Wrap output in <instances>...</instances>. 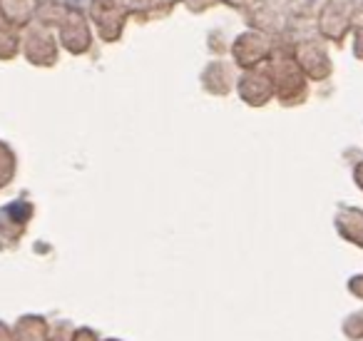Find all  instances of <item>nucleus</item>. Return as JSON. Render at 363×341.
<instances>
[]
</instances>
